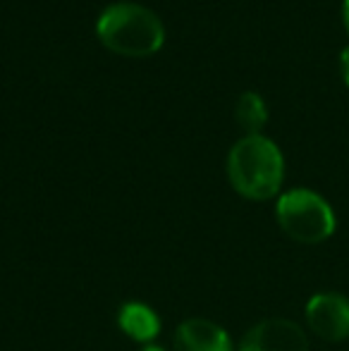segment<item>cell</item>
<instances>
[{
	"label": "cell",
	"mask_w": 349,
	"mask_h": 351,
	"mask_svg": "<svg viewBox=\"0 0 349 351\" xmlns=\"http://www.w3.org/2000/svg\"><path fill=\"white\" fill-rule=\"evenodd\" d=\"M278 225L299 244H321L335 232V213L321 194L311 189H289L275 206Z\"/></svg>",
	"instance_id": "3957f363"
},
{
	"label": "cell",
	"mask_w": 349,
	"mask_h": 351,
	"mask_svg": "<svg viewBox=\"0 0 349 351\" xmlns=\"http://www.w3.org/2000/svg\"><path fill=\"white\" fill-rule=\"evenodd\" d=\"M228 180L249 201L273 199L285 180L282 151L263 134L242 136L228 153Z\"/></svg>",
	"instance_id": "6da1fadb"
},
{
	"label": "cell",
	"mask_w": 349,
	"mask_h": 351,
	"mask_svg": "<svg viewBox=\"0 0 349 351\" xmlns=\"http://www.w3.org/2000/svg\"><path fill=\"white\" fill-rule=\"evenodd\" d=\"M342 22H345V29H347V34H349V0L342 3Z\"/></svg>",
	"instance_id": "30bf717a"
},
{
	"label": "cell",
	"mask_w": 349,
	"mask_h": 351,
	"mask_svg": "<svg viewBox=\"0 0 349 351\" xmlns=\"http://www.w3.org/2000/svg\"><path fill=\"white\" fill-rule=\"evenodd\" d=\"M340 67H342V79H345V84L349 88V46L342 51V56H340Z\"/></svg>",
	"instance_id": "9c48e42d"
},
{
	"label": "cell",
	"mask_w": 349,
	"mask_h": 351,
	"mask_svg": "<svg viewBox=\"0 0 349 351\" xmlns=\"http://www.w3.org/2000/svg\"><path fill=\"white\" fill-rule=\"evenodd\" d=\"M234 117H237V125L247 134H261L265 122H268V106L256 91H244L237 98Z\"/></svg>",
	"instance_id": "ba28073f"
},
{
	"label": "cell",
	"mask_w": 349,
	"mask_h": 351,
	"mask_svg": "<svg viewBox=\"0 0 349 351\" xmlns=\"http://www.w3.org/2000/svg\"><path fill=\"white\" fill-rule=\"evenodd\" d=\"M141 351H165V349H163V347H158V344H146V347L141 349Z\"/></svg>",
	"instance_id": "8fae6325"
},
{
	"label": "cell",
	"mask_w": 349,
	"mask_h": 351,
	"mask_svg": "<svg viewBox=\"0 0 349 351\" xmlns=\"http://www.w3.org/2000/svg\"><path fill=\"white\" fill-rule=\"evenodd\" d=\"M96 36L108 51L125 58H149L165 43V27L154 10L139 3L108 5L96 22Z\"/></svg>",
	"instance_id": "7a4b0ae2"
},
{
	"label": "cell",
	"mask_w": 349,
	"mask_h": 351,
	"mask_svg": "<svg viewBox=\"0 0 349 351\" xmlns=\"http://www.w3.org/2000/svg\"><path fill=\"white\" fill-rule=\"evenodd\" d=\"M117 325L130 339L139 344H151L160 335V318L151 306L141 301H127L117 311Z\"/></svg>",
	"instance_id": "52a82bcc"
},
{
	"label": "cell",
	"mask_w": 349,
	"mask_h": 351,
	"mask_svg": "<svg viewBox=\"0 0 349 351\" xmlns=\"http://www.w3.org/2000/svg\"><path fill=\"white\" fill-rule=\"evenodd\" d=\"M175 351H234L230 335L208 318H186L177 325Z\"/></svg>",
	"instance_id": "8992f818"
},
{
	"label": "cell",
	"mask_w": 349,
	"mask_h": 351,
	"mask_svg": "<svg viewBox=\"0 0 349 351\" xmlns=\"http://www.w3.org/2000/svg\"><path fill=\"white\" fill-rule=\"evenodd\" d=\"M237 351H309V337L294 320L268 318L244 335Z\"/></svg>",
	"instance_id": "5b68a950"
},
{
	"label": "cell",
	"mask_w": 349,
	"mask_h": 351,
	"mask_svg": "<svg viewBox=\"0 0 349 351\" xmlns=\"http://www.w3.org/2000/svg\"><path fill=\"white\" fill-rule=\"evenodd\" d=\"M306 323L326 342H342L349 337V299L337 291H323L309 299Z\"/></svg>",
	"instance_id": "277c9868"
}]
</instances>
